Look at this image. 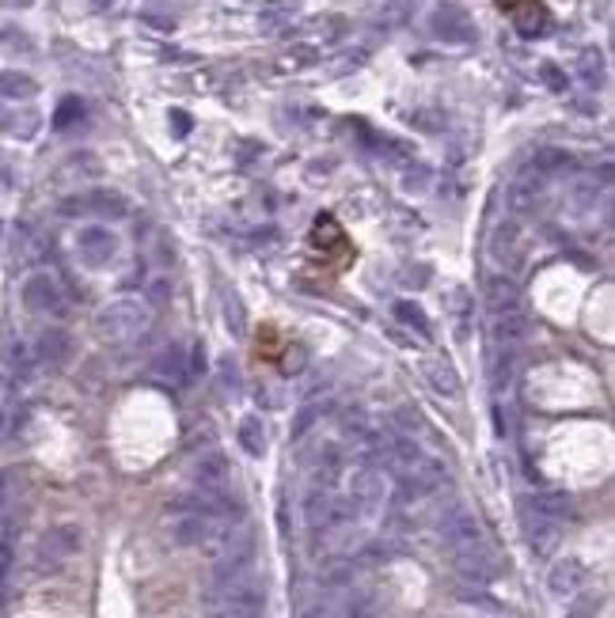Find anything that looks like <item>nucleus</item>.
Wrapping results in <instances>:
<instances>
[{
	"mask_svg": "<svg viewBox=\"0 0 615 618\" xmlns=\"http://www.w3.org/2000/svg\"><path fill=\"white\" fill-rule=\"evenodd\" d=\"M266 607V588L247 569L224 584H205V611L209 618H259Z\"/></svg>",
	"mask_w": 615,
	"mask_h": 618,
	"instance_id": "obj_1",
	"label": "nucleus"
},
{
	"mask_svg": "<svg viewBox=\"0 0 615 618\" xmlns=\"http://www.w3.org/2000/svg\"><path fill=\"white\" fill-rule=\"evenodd\" d=\"M148 319H153V311H148L144 304L114 300V304H107L95 315V338L99 342H107V346H125V342H134V338L144 334Z\"/></svg>",
	"mask_w": 615,
	"mask_h": 618,
	"instance_id": "obj_2",
	"label": "nucleus"
},
{
	"mask_svg": "<svg viewBox=\"0 0 615 618\" xmlns=\"http://www.w3.org/2000/svg\"><path fill=\"white\" fill-rule=\"evenodd\" d=\"M84 546V531L80 524H54L50 531H42V539L35 546V565L38 569H57L69 558H76Z\"/></svg>",
	"mask_w": 615,
	"mask_h": 618,
	"instance_id": "obj_3",
	"label": "nucleus"
},
{
	"mask_svg": "<svg viewBox=\"0 0 615 618\" xmlns=\"http://www.w3.org/2000/svg\"><path fill=\"white\" fill-rule=\"evenodd\" d=\"M19 300H24V308L31 315H61V311H65V292H61V281L54 273H46V270H38V273L27 277L24 289H19Z\"/></svg>",
	"mask_w": 615,
	"mask_h": 618,
	"instance_id": "obj_4",
	"label": "nucleus"
},
{
	"mask_svg": "<svg viewBox=\"0 0 615 618\" xmlns=\"http://www.w3.org/2000/svg\"><path fill=\"white\" fill-rule=\"evenodd\" d=\"M441 482H444V463L422 452V459L411 466V471L399 475V501H422V497H430L433 489H441Z\"/></svg>",
	"mask_w": 615,
	"mask_h": 618,
	"instance_id": "obj_5",
	"label": "nucleus"
},
{
	"mask_svg": "<svg viewBox=\"0 0 615 618\" xmlns=\"http://www.w3.org/2000/svg\"><path fill=\"white\" fill-rule=\"evenodd\" d=\"M441 539H444V546H449L452 554H456V550H468V546L486 543V539H482V524H479V516H475V513H468L463 505L449 508V513L441 516Z\"/></svg>",
	"mask_w": 615,
	"mask_h": 618,
	"instance_id": "obj_6",
	"label": "nucleus"
},
{
	"mask_svg": "<svg viewBox=\"0 0 615 618\" xmlns=\"http://www.w3.org/2000/svg\"><path fill=\"white\" fill-rule=\"evenodd\" d=\"M194 489L198 497H217L224 489H232V466L221 452H205L194 463Z\"/></svg>",
	"mask_w": 615,
	"mask_h": 618,
	"instance_id": "obj_7",
	"label": "nucleus"
},
{
	"mask_svg": "<svg viewBox=\"0 0 615 618\" xmlns=\"http://www.w3.org/2000/svg\"><path fill=\"white\" fill-rule=\"evenodd\" d=\"M76 250H80L84 262L99 270V266H107L114 254H118V240H114L111 228L92 224V228H80V231H76Z\"/></svg>",
	"mask_w": 615,
	"mask_h": 618,
	"instance_id": "obj_8",
	"label": "nucleus"
},
{
	"mask_svg": "<svg viewBox=\"0 0 615 618\" xmlns=\"http://www.w3.org/2000/svg\"><path fill=\"white\" fill-rule=\"evenodd\" d=\"M73 360V334L61 327H46L35 338V365L46 368H65Z\"/></svg>",
	"mask_w": 615,
	"mask_h": 618,
	"instance_id": "obj_9",
	"label": "nucleus"
},
{
	"mask_svg": "<svg viewBox=\"0 0 615 618\" xmlns=\"http://www.w3.org/2000/svg\"><path fill=\"white\" fill-rule=\"evenodd\" d=\"M543 198V175L540 172H524L517 175L513 182H509V194H505V205L513 217H528V212H536Z\"/></svg>",
	"mask_w": 615,
	"mask_h": 618,
	"instance_id": "obj_10",
	"label": "nucleus"
},
{
	"mask_svg": "<svg viewBox=\"0 0 615 618\" xmlns=\"http://www.w3.org/2000/svg\"><path fill=\"white\" fill-rule=\"evenodd\" d=\"M452 558H456V573H460V577H468V581L486 584V581L498 577V562H494V554L486 550V543L468 546V550H456Z\"/></svg>",
	"mask_w": 615,
	"mask_h": 618,
	"instance_id": "obj_11",
	"label": "nucleus"
},
{
	"mask_svg": "<svg viewBox=\"0 0 615 618\" xmlns=\"http://www.w3.org/2000/svg\"><path fill=\"white\" fill-rule=\"evenodd\" d=\"M430 27H433V34L444 38V42H471V38H475V27H471L468 12L456 8V5H441V8L433 12V19H430Z\"/></svg>",
	"mask_w": 615,
	"mask_h": 618,
	"instance_id": "obj_12",
	"label": "nucleus"
},
{
	"mask_svg": "<svg viewBox=\"0 0 615 618\" xmlns=\"http://www.w3.org/2000/svg\"><path fill=\"white\" fill-rule=\"evenodd\" d=\"M585 584V565L578 562V558H559L555 565H551V573H547V588H551V595H574L578 588Z\"/></svg>",
	"mask_w": 615,
	"mask_h": 618,
	"instance_id": "obj_13",
	"label": "nucleus"
},
{
	"mask_svg": "<svg viewBox=\"0 0 615 618\" xmlns=\"http://www.w3.org/2000/svg\"><path fill=\"white\" fill-rule=\"evenodd\" d=\"M153 376H156L160 383H167V387H183V383L190 379L183 346H167V349H160L156 360H153Z\"/></svg>",
	"mask_w": 615,
	"mask_h": 618,
	"instance_id": "obj_14",
	"label": "nucleus"
},
{
	"mask_svg": "<svg viewBox=\"0 0 615 618\" xmlns=\"http://www.w3.org/2000/svg\"><path fill=\"white\" fill-rule=\"evenodd\" d=\"M350 497H353V505H376L384 497V475H380L376 466H357L350 478Z\"/></svg>",
	"mask_w": 615,
	"mask_h": 618,
	"instance_id": "obj_15",
	"label": "nucleus"
},
{
	"mask_svg": "<svg viewBox=\"0 0 615 618\" xmlns=\"http://www.w3.org/2000/svg\"><path fill=\"white\" fill-rule=\"evenodd\" d=\"M524 531H528V543H532V554H540V558L555 550V543H559V524L528 513V508H524Z\"/></svg>",
	"mask_w": 615,
	"mask_h": 618,
	"instance_id": "obj_16",
	"label": "nucleus"
},
{
	"mask_svg": "<svg viewBox=\"0 0 615 618\" xmlns=\"http://www.w3.org/2000/svg\"><path fill=\"white\" fill-rule=\"evenodd\" d=\"M528 334V315L517 308V311H501V315H494V323H491V338L498 346H513V342H521V338Z\"/></svg>",
	"mask_w": 615,
	"mask_h": 618,
	"instance_id": "obj_17",
	"label": "nucleus"
},
{
	"mask_svg": "<svg viewBox=\"0 0 615 618\" xmlns=\"http://www.w3.org/2000/svg\"><path fill=\"white\" fill-rule=\"evenodd\" d=\"M486 308H491V315L517 311V308H521V292H517V285L509 281V277H491V285H486Z\"/></svg>",
	"mask_w": 615,
	"mask_h": 618,
	"instance_id": "obj_18",
	"label": "nucleus"
},
{
	"mask_svg": "<svg viewBox=\"0 0 615 618\" xmlns=\"http://www.w3.org/2000/svg\"><path fill=\"white\" fill-rule=\"evenodd\" d=\"M422 372H426L430 387H433L437 395H444V398H456V395H460V376H456V368L449 365V360H426V365H422Z\"/></svg>",
	"mask_w": 615,
	"mask_h": 618,
	"instance_id": "obj_19",
	"label": "nucleus"
},
{
	"mask_svg": "<svg viewBox=\"0 0 615 618\" xmlns=\"http://www.w3.org/2000/svg\"><path fill=\"white\" fill-rule=\"evenodd\" d=\"M240 447L251 456V459H263L266 456V425H263V417H254V414H247L243 421H240Z\"/></svg>",
	"mask_w": 615,
	"mask_h": 618,
	"instance_id": "obj_20",
	"label": "nucleus"
},
{
	"mask_svg": "<svg viewBox=\"0 0 615 618\" xmlns=\"http://www.w3.org/2000/svg\"><path fill=\"white\" fill-rule=\"evenodd\" d=\"M31 368H35V353L24 342H12L5 349V376H8V383H24L31 376Z\"/></svg>",
	"mask_w": 615,
	"mask_h": 618,
	"instance_id": "obj_21",
	"label": "nucleus"
},
{
	"mask_svg": "<svg viewBox=\"0 0 615 618\" xmlns=\"http://www.w3.org/2000/svg\"><path fill=\"white\" fill-rule=\"evenodd\" d=\"M38 95V83L27 76V73H19V69H5L0 73V99H35Z\"/></svg>",
	"mask_w": 615,
	"mask_h": 618,
	"instance_id": "obj_22",
	"label": "nucleus"
},
{
	"mask_svg": "<svg viewBox=\"0 0 615 618\" xmlns=\"http://www.w3.org/2000/svg\"><path fill=\"white\" fill-rule=\"evenodd\" d=\"M80 209H95V212H103V217H125V198L122 194H114V190H95V194H88V198H80Z\"/></svg>",
	"mask_w": 615,
	"mask_h": 618,
	"instance_id": "obj_23",
	"label": "nucleus"
},
{
	"mask_svg": "<svg viewBox=\"0 0 615 618\" xmlns=\"http://www.w3.org/2000/svg\"><path fill=\"white\" fill-rule=\"evenodd\" d=\"M528 513H536V516H543V520H562V516H570V497L566 494H540V497H532L528 501Z\"/></svg>",
	"mask_w": 615,
	"mask_h": 618,
	"instance_id": "obj_24",
	"label": "nucleus"
},
{
	"mask_svg": "<svg viewBox=\"0 0 615 618\" xmlns=\"http://www.w3.org/2000/svg\"><path fill=\"white\" fill-rule=\"evenodd\" d=\"M327 505H331V494L327 489H308V497H304V520H308V527L320 535L323 531V520H327Z\"/></svg>",
	"mask_w": 615,
	"mask_h": 618,
	"instance_id": "obj_25",
	"label": "nucleus"
},
{
	"mask_svg": "<svg viewBox=\"0 0 615 618\" xmlns=\"http://www.w3.org/2000/svg\"><path fill=\"white\" fill-rule=\"evenodd\" d=\"M395 319H402V323H407L411 330H418L422 338H430V334H433V327H430V315L422 311L414 300H399V304H395Z\"/></svg>",
	"mask_w": 615,
	"mask_h": 618,
	"instance_id": "obj_26",
	"label": "nucleus"
},
{
	"mask_svg": "<svg viewBox=\"0 0 615 618\" xmlns=\"http://www.w3.org/2000/svg\"><path fill=\"white\" fill-rule=\"evenodd\" d=\"M346 618H376L380 614V595L376 592H353L346 600Z\"/></svg>",
	"mask_w": 615,
	"mask_h": 618,
	"instance_id": "obj_27",
	"label": "nucleus"
},
{
	"mask_svg": "<svg viewBox=\"0 0 615 618\" xmlns=\"http://www.w3.org/2000/svg\"><path fill=\"white\" fill-rule=\"evenodd\" d=\"M19 421H24V410H15L8 398H0V444H8L15 437Z\"/></svg>",
	"mask_w": 615,
	"mask_h": 618,
	"instance_id": "obj_28",
	"label": "nucleus"
},
{
	"mask_svg": "<svg viewBox=\"0 0 615 618\" xmlns=\"http://www.w3.org/2000/svg\"><path fill=\"white\" fill-rule=\"evenodd\" d=\"M559 167H570V156H566V152H559V148H543V152H536L532 172L551 175V172H559Z\"/></svg>",
	"mask_w": 615,
	"mask_h": 618,
	"instance_id": "obj_29",
	"label": "nucleus"
},
{
	"mask_svg": "<svg viewBox=\"0 0 615 618\" xmlns=\"http://www.w3.org/2000/svg\"><path fill=\"white\" fill-rule=\"evenodd\" d=\"M600 607H604L600 595H581V600H574V603L566 607V614H562V618H597V614H600Z\"/></svg>",
	"mask_w": 615,
	"mask_h": 618,
	"instance_id": "obj_30",
	"label": "nucleus"
},
{
	"mask_svg": "<svg viewBox=\"0 0 615 618\" xmlns=\"http://www.w3.org/2000/svg\"><path fill=\"white\" fill-rule=\"evenodd\" d=\"M224 315H228V330H232V334H243V327H247L243 319H247V315H243V304H240L236 292H224Z\"/></svg>",
	"mask_w": 615,
	"mask_h": 618,
	"instance_id": "obj_31",
	"label": "nucleus"
},
{
	"mask_svg": "<svg viewBox=\"0 0 615 618\" xmlns=\"http://www.w3.org/2000/svg\"><path fill=\"white\" fill-rule=\"evenodd\" d=\"M141 19L148 27H160V31H172L175 27V15L172 12H160V5H144L141 8Z\"/></svg>",
	"mask_w": 615,
	"mask_h": 618,
	"instance_id": "obj_32",
	"label": "nucleus"
},
{
	"mask_svg": "<svg viewBox=\"0 0 615 618\" xmlns=\"http://www.w3.org/2000/svg\"><path fill=\"white\" fill-rule=\"evenodd\" d=\"M509 376H513V360H509V353H494V360H491V379H494L498 391L509 383Z\"/></svg>",
	"mask_w": 615,
	"mask_h": 618,
	"instance_id": "obj_33",
	"label": "nucleus"
},
{
	"mask_svg": "<svg viewBox=\"0 0 615 618\" xmlns=\"http://www.w3.org/2000/svg\"><path fill=\"white\" fill-rule=\"evenodd\" d=\"M175 296V289H172V281L167 277H156L153 285H148V308H164L167 300Z\"/></svg>",
	"mask_w": 615,
	"mask_h": 618,
	"instance_id": "obj_34",
	"label": "nucleus"
},
{
	"mask_svg": "<svg viewBox=\"0 0 615 618\" xmlns=\"http://www.w3.org/2000/svg\"><path fill=\"white\" fill-rule=\"evenodd\" d=\"M581 80H585V83H600V80H604V61H600V54L589 50V54L581 57Z\"/></svg>",
	"mask_w": 615,
	"mask_h": 618,
	"instance_id": "obj_35",
	"label": "nucleus"
},
{
	"mask_svg": "<svg viewBox=\"0 0 615 618\" xmlns=\"http://www.w3.org/2000/svg\"><path fill=\"white\" fill-rule=\"evenodd\" d=\"M12 531H8V524H0V581L8 577V569H12Z\"/></svg>",
	"mask_w": 615,
	"mask_h": 618,
	"instance_id": "obj_36",
	"label": "nucleus"
},
{
	"mask_svg": "<svg viewBox=\"0 0 615 618\" xmlns=\"http://www.w3.org/2000/svg\"><path fill=\"white\" fill-rule=\"evenodd\" d=\"M315 417H320V407H304L301 414H296V421H293V440H304V433L315 425Z\"/></svg>",
	"mask_w": 615,
	"mask_h": 618,
	"instance_id": "obj_37",
	"label": "nucleus"
},
{
	"mask_svg": "<svg viewBox=\"0 0 615 618\" xmlns=\"http://www.w3.org/2000/svg\"><path fill=\"white\" fill-rule=\"evenodd\" d=\"M395 425H399L402 433H418V429H422V414H418L414 407H399V410H395Z\"/></svg>",
	"mask_w": 615,
	"mask_h": 618,
	"instance_id": "obj_38",
	"label": "nucleus"
},
{
	"mask_svg": "<svg viewBox=\"0 0 615 618\" xmlns=\"http://www.w3.org/2000/svg\"><path fill=\"white\" fill-rule=\"evenodd\" d=\"M411 8H414V0H384V19L388 24H402V19L411 15Z\"/></svg>",
	"mask_w": 615,
	"mask_h": 618,
	"instance_id": "obj_39",
	"label": "nucleus"
},
{
	"mask_svg": "<svg viewBox=\"0 0 615 618\" xmlns=\"http://www.w3.org/2000/svg\"><path fill=\"white\" fill-rule=\"evenodd\" d=\"M80 111H84V106H80V99H65V103H61V111H57V130H65V125L73 122V118H80Z\"/></svg>",
	"mask_w": 615,
	"mask_h": 618,
	"instance_id": "obj_40",
	"label": "nucleus"
},
{
	"mask_svg": "<svg viewBox=\"0 0 615 618\" xmlns=\"http://www.w3.org/2000/svg\"><path fill=\"white\" fill-rule=\"evenodd\" d=\"M8 505H12V475L0 471V524L8 516Z\"/></svg>",
	"mask_w": 615,
	"mask_h": 618,
	"instance_id": "obj_41",
	"label": "nucleus"
},
{
	"mask_svg": "<svg viewBox=\"0 0 615 618\" xmlns=\"http://www.w3.org/2000/svg\"><path fill=\"white\" fill-rule=\"evenodd\" d=\"M221 379H224V387H232V391L240 387V372H236V365H232L228 357L221 360Z\"/></svg>",
	"mask_w": 615,
	"mask_h": 618,
	"instance_id": "obj_42",
	"label": "nucleus"
},
{
	"mask_svg": "<svg viewBox=\"0 0 615 618\" xmlns=\"http://www.w3.org/2000/svg\"><path fill=\"white\" fill-rule=\"evenodd\" d=\"M540 73H543V80H547V88H555V92H562V88H566V80H562V73H559L555 65H543Z\"/></svg>",
	"mask_w": 615,
	"mask_h": 618,
	"instance_id": "obj_43",
	"label": "nucleus"
},
{
	"mask_svg": "<svg viewBox=\"0 0 615 618\" xmlns=\"http://www.w3.org/2000/svg\"><path fill=\"white\" fill-rule=\"evenodd\" d=\"M513 240H517V228H513V224H501V228H498V236H494V254H498V247H501V243L509 247Z\"/></svg>",
	"mask_w": 615,
	"mask_h": 618,
	"instance_id": "obj_44",
	"label": "nucleus"
},
{
	"mask_svg": "<svg viewBox=\"0 0 615 618\" xmlns=\"http://www.w3.org/2000/svg\"><path fill=\"white\" fill-rule=\"evenodd\" d=\"M172 122H175V130H179V133H190V118H186L183 111H172Z\"/></svg>",
	"mask_w": 615,
	"mask_h": 618,
	"instance_id": "obj_45",
	"label": "nucleus"
},
{
	"mask_svg": "<svg viewBox=\"0 0 615 618\" xmlns=\"http://www.w3.org/2000/svg\"><path fill=\"white\" fill-rule=\"evenodd\" d=\"M92 5H95V8H111V0H92Z\"/></svg>",
	"mask_w": 615,
	"mask_h": 618,
	"instance_id": "obj_46",
	"label": "nucleus"
},
{
	"mask_svg": "<svg viewBox=\"0 0 615 618\" xmlns=\"http://www.w3.org/2000/svg\"><path fill=\"white\" fill-rule=\"evenodd\" d=\"M0 231H5V224H0Z\"/></svg>",
	"mask_w": 615,
	"mask_h": 618,
	"instance_id": "obj_47",
	"label": "nucleus"
}]
</instances>
